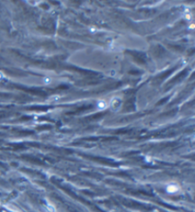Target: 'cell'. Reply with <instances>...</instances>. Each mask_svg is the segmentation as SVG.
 Segmentation results:
<instances>
[{"mask_svg": "<svg viewBox=\"0 0 195 212\" xmlns=\"http://www.w3.org/2000/svg\"><path fill=\"white\" fill-rule=\"evenodd\" d=\"M121 103H122V101L120 100L119 97H113V101H111V102H110V109L113 110V111H117L119 108H120V106H121Z\"/></svg>", "mask_w": 195, "mask_h": 212, "instance_id": "1", "label": "cell"}, {"mask_svg": "<svg viewBox=\"0 0 195 212\" xmlns=\"http://www.w3.org/2000/svg\"><path fill=\"white\" fill-rule=\"evenodd\" d=\"M166 190H168L169 192H176V191H178V186H175V185H171V186H169L168 187H166Z\"/></svg>", "mask_w": 195, "mask_h": 212, "instance_id": "2", "label": "cell"}, {"mask_svg": "<svg viewBox=\"0 0 195 212\" xmlns=\"http://www.w3.org/2000/svg\"><path fill=\"white\" fill-rule=\"evenodd\" d=\"M97 107H98V109H100V110L105 109L107 107V102L105 101H100L98 103H97Z\"/></svg>", "mask_w": 195, "mask_h": 212, "instance_id": "3", "label": "cell"}, {"mask_svg": "<svg viewBox=\"0 0 195 212\" xmlns=\"http://www.w3.org/2000/svg\"><path fill=\"white\" fill-rule=\"evenodd\" d=\"M46 208H47V211L48 212H56V209H55V207L51 205V204H47L46 205Z\"/></svg>", "mask_w": 195, "mask_h": 212, "instance_id": "4", "label": "cell"}, {"mask_svg": "<svg viewBox=\"0 0 195 212\" xmlns=\"http://www.w3.org/2000/svg\"><path fill=\"white\" fill-rule=\"evenodd\" d=\"M61 98V97L60 96H53V97H51V98H50V101H59Z\"/></svg>", "mask_w": 195, "mask_h": 212, "instance_id": "5", "label": "cell"}, {"mask_svg": "<svg viewBox=\"0 0 195 212\" xmlns=\"http://www.w3.org/2000/svg\"><path fill=\"white\" fill-rule=\"evenodd\" d=\"M43 82H44L45 84H50V83L51 82V79L50 78H43Z\"/></svg>", "mask_w": 195, "mask_h": 212, "instance_id": "6", "label": "cell"}, {"mask_svg": "<svg viewBox=\"0 0 195 212\" xmlns=\"http://www.w3.org/2000/svg\"><path fill=\"white\" fill-rule=\"evenodd\" d=\"M3 78V75H2V73H0V78Z\"/></svg>", "mask_w": 195, "mask_h": 212, "instance_id": "7", "label": "cell"}]
</instances>
